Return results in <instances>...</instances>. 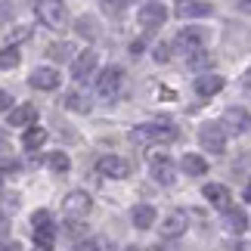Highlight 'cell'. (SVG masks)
Segmentation results:
<instances>
[{
    "instance_id": "6da1fadb",
    "label": "cell",
    "mask_w": 251,
    "mask_h": 251,
    "mask_svg": "<svg viewBox=\"0 0 251 251\" xmlns=\"http://www.w3.org/2000/svg\"><path fill=\"white\" fill-rule=\"evenodd\" d=\"M34 13H37V19H41L50 31H62L65 22H69V9H65L62 0H37Z\"/></svg>"
},
{
    "instance_id": "7a4b0ae2",
    "label": "cell",
    "mask_w": 251,
    "mask_h": 251,
    "mask_svg": "<svg viewBox=\"0 0 251 251\" xmlns=\"http://www.w3.org/2000/svg\"><path fill=\"white\" fill-rule=\"evenodd\" d=\"M171 140H177V130H174L168 121L133 127V143H143V146H152V143H171Z\"/></svg>"
},
{
    "instance_id": "3957f363",
    "label": "cell",
    "mask_w": 251,
    "mask_h": 251,
    "mask_svg": "<svg viewBox=\"0 0 251 251\" xmlns=\"http://www.w3.org/2000/svg\"><path fill=\"white\" fill-rule=\"evenodd\" d=\"M90 208H93V199L84 189H75L62 199V214H65V220H75V224H81L90 214Z\"/></svg>"
},
{
    "instance_id": "277c9868",
    "label": "cell",
    "mask_w": 251,
    "mask_h": 251,
    "mask_svg": "<svg viewBox=\"0 0 251 251\" xmlns=\"http://www.w3.org/2000/svg\"><path fill=\"white\" fill-rule=\"evenodd\" d=\"M137 22H140V28H146V31H155V28H161L168 22V6L161 3V0H149L137 13Z\"/></svg>"
},
{
    "instance_id": "5b68a950",
    "label": "cell",
    "mask_w": 251,
    "mask_h": 251,
    "mask_svg": "<svg viewBox=\"0 0 251 251\" xmlns=\"http://www.w3.org/2000/svg\"><path fill=\"white\" fill-rule=\"evenodd\" d=\"M199 143L205 152H214V155H220V152L226 149V137H224V127L220 124H201L199 127Z\"/></svg>"
},
{
    "instance_id": "8992f818",
    "label": "cell",
    "mask_w": 251,
    "mask_h": 251,
    "mask_svg": "<svg viewBox=\"0 0 251 251\" xmlns=\"http://www.w3.org/2000/svg\"><path fill=\"white\" fill-rule=\"evenodd\" d=\"M96 168H100L102 177H112V180H124V177H130V161L127 158H121V155H102L100 161H96Z\"/></svg>"
},
{
    "instance_id": "52a82bcc",
    "label": "cell",
    "mask_w": 251,
    "mask_h": 251,
    "mask_svg": "<svg viewBox=\"0 0 251 251\" xmlns=\"http://www.w3.org/2000/svg\"><path fill=\"white\" fill-rule=\"evenodd\" d=\"M208 37L211 34L205 31V28H183V31L177 34V47L186 50V56H196V53H201V47H205Z\"/></svg>"
},
{
    "instance_id": "ba28073f",
    "label": "cell",
    "mask_w": 251,
    "mask_h": 251,
    "mask_svg": "<svg viewBox=\"0 0 251 251\" xmlns=\"http://www.w3.org/2000/svg\"><path fill=\"white\" fill-rule=\"evenodd\" d=\"M121 81H124L121 69H105L100 75V81H96V93H100V100H115V96L121 93Z\"/></svg>"
},
{
    "instance_id": "9c48e42d",
    "label": "cell",
    "mask_w": 251,
    "mask_h": 251,
    "mask_svg": "<svg viewBox=\"0 0 251 251\" xmlns=\"http://www.w3.org/2000/svg\"><path fill=\"white\" fill-rule=\"evenodd\" d=\"M220 127H224L226 133H245V130H251V115L245 109H239V105H233V109L224 112Z\"/></svg>"
},
{
    "instance_id": "30bf717a",
    "label": "cell",
    "mask_w": 251,
    "mask_h": 251,
    "mask_svg": "<svg viewBox=\"0 0 251 251\" xmlns=\"http://www.w3.org/2000/svg\"><path fill=\"white\" fill-rule=\"evenodd\" d=\"M186 226H189L186 211H171V214L161 220V236H165V239H177V236L186 233Z\"/></svg>"
},
{
    "instance_id": "8fae6325",
    "label": "cell",
    "mask_w": 251,
    "mask_h": 251,
    "mask_svg": "<svg viewBox=\"0 0 251 251\" xmlns=\"http://www.w3.org/2000/svg\"><path fill=\"white\" fill-rule=\"evenodd\" d=\"M174 13L180 19H201V16H211V3H205V0H177Z\"/></svg>"
},
{
    "instance_id": "7c38bea8",
    "label": "cell",
    "mask_w": 251,
    "mask_h": 251,
    "mask_svg": "<svg viewBox=\"0 0 251 251\" xmlns=\"http://www.w3.org/2000/svg\"><path fill=\"white\" fill-rule=\"evenodd\" d=\"M152 177H155L161 186H174L177 174H174V165L168 155H152Z\"/></svg>"
},
{
    "instance_id": "4fadbf2b",
    "label": "cell",
    "mask_w": 251,
    "mask_h": 251,
    "mask_svg": "<svg viewBox=\"0 0 251 251\" xmlns=\"http://www.w3.org/2000/svg\"><path fill=\"white\" fill-rule=\"evenodd\" d=\"M31 87L34 90H56L59 87V72L56 69H37V72H31Z\"/></svg>"
},
{
    "instance_id": "5bb4252c",
    "label": "cell",
    "mask_w": 251,
    "mask_h": 251,
    "mask_svg": "<svg viewBox=\"0 0 251 251\" xmlns=\"http://www.w3.org/2000/svg\"><path fill=\"white\" fill-rule=\"evenodd\" d=\"M224 87H226V81L220 78V75H199L196 78V93L199 96H217Z\"/></svg>"
},
{
    "instance_id": "9a60e30c",
    "label": "cell",
    "mask_w": 251,
    "mask_h": 251,
    "mask_svg": "<svg viewBox=\"0 0 251 251\" xmlns=\"http://www.w3.org/2000/svg\"><path fill=\"white\" fill-rule=\"evenodd\" d=\"M201 192H205V199H208L214 208L229 211V189H226V186H220V183H208V186L201 189Z\"/></svg>"
},
{
    "instance_id": "2e32d148",
    "label": "cell",
    "mask_w": 251,
    "mask_h": 251,
    "mask_svg": "<svg viewBox=\"0 0 251 251\" xmlns=\"http://www.w3.org/2000/svg\"><path fill=\"white\" fill-rule=\"evenodd\" d=\"M93 69H96V53H93V50H84V53L78 56V62L72 65V75H75V81H84Z\"/></svg>"
},
{
    "instance_id": "e0dca14e",
    "label": "cell",
    "mask_w": 251,
    "mask_h": 251,
    "mask_svg": "<svg viewBox=\"0 0 251 251\" xmlns=\"http://www.w3.org/2000/svg\"><path fill=\"white\" fill-rule=\"evenodd\" d=\"M224 226L229 229V233H236V236H242L245 229H248V217L242 214L239 208H229L226 214H224Z\"/></svg>"
},
{
    "instance_id": "ac0fdd59",
    "label": "cell",
    "mask_w": 251,
    "mask_h": 251,
    "mask_svg": "<svg viewBox=\"0 0 251 251\" xmlns=\"http://www.w3.org/2000/svg\"><path fill=\"white\" fill-rule=\"evenodd\" d=\"M31 121H37V109L31 102H25V105H19V109L9 112V124H13V127H22V124H31Z\"/></svg>"
},
{
    "instance_id": "d6986e66",
    "label": "cell",
    "mask_w": 251,
    "mask_h": 251,
    "mask_svg": "<svg viewBox=\"0 0 251 251\" xmlns=\"http://www.w3.org/2000/svg\"><path fill=\"white\" fill-rule=\"evenodd\" d=\"M130 220H133L137 229H149L152 224H155V208H152V205H137L133 214H130Z\"/></svg>"
},
{
    "instance_id": "ffe728a7",
    "label": "cell",
    "mask_w": 251,
    "mask_h": 251,
    "mask_svg": "<svg viewBox=\"0 0 251 251\" xmlns=\"http://www.w3.org/2000/svg\"><path fill=\"white\" fill-rule=\"evenodd\" d=\"M180 168L189 174V177H201V174L208 171V161L201 158V155H192V152H186V155L180 158Z\"/></svg>"
},
{
    "instance_id": "44dd1931",
    "label": "cell",
    "mask_w": 251,
    "mask_h": 251,
    "mask_svg": "<svg viewBox=\"0 0 251 251\" xmlns=\"http://www.w3.org/2000/svg\"><path fill=\"white\" fill-rule=\"evenodd\" d=\"M34 245L41 248V251H53V245H56V226L34 229Z\"/></svg>"
},
{
    "instance_id": "7402d4cb",
    "label": "cell",
    "mask_w": 251,
    "mask_h": 251,
    "mask_svg": "<svg viewBox=\"0 0 251 251\" xmlns=\"http://www.w3.org/2000/svg\"><path fill=\"white\" fill-rule=\"evenodd\" d=\"M47 137H50L47 130H41V127H31V130H25V137H22V146H25L28 152H34V149H41L44 143H47Z\"/></svg>"
},
{
    "instance_id": "603a6c76",
    "label": "cell",
    "mask_w": 251,
    "mask_h": 251,
    "mask_svg": "<svg viewBox=\"0 0 251 251\" xmlns=\"http://www.w3.org/2000/svg\"><path fill=\"white\" fill-rule=\"evenodd\" d=\"M47 168H50L53 174H69L72 161H69L65 152H50V155H47Z\"/></svg>"
},
{
    "instance_id": "cb8c5ba5",
    "label": "cell",
    "mask_w": 251,
    "mask_h": 251,
    "mask_svg": "<svg viewBox=\"0 0 251 251\" xmlns=\"http://www.w3.org/2000/svg\"><path fill=\"white\" fill-rule=\"evenodd\" d=\"M75 31L81 37H100V25H96L93 16H81L78 22H75Z\"/></svg>"
},
{
    "instance_id": "d4e9b609",
    "label": "cell",
    "mask_w": 251,
    "mask_h": 251,
    "mask_svg": "<svg viewBox=\"0 0 251 251\" xmlns=\"http://www.w3.org/2000/svg\"><path fill=\"white\" fill-rule=\"evenodd\" d=\"M22 62V56H19L16 47H6V50H0V69L9 72V69H16V65Z\"/></svg>"
},
{
    "instance_id": "484cf974",
    "label": "cell",
    "mask_w": 251,
    "mask_h": 251,
    "mask_svg": "<svg viewBox=\"0 0 251 251\" xmlns=\"http://www.w3.org/2000/svg\"><path fill=\"white\" fill-rule=\"evenodd\" d=\"M65 109H75V112H90V100L84 93H69L65 96Z\"/></svg>"
},
{
    "instance_id": "4316f807",
    "label": "cell",
    "mask_w": 251,
    "mask_h": 251,
    "mask_svg": "<svg viewBox=\"0 0 251 251\" xmlns=\"http://www.w3.org/2000/svg\"><path fill=\"white\" fill-rule=\"evenodd\" d=\"M72 53H75V47H72L69 41H65V44L59 41V44H53L50 50H47V56H50V59H69Z\"/></svg>"
},
{
    "instance_id": "83f0119b",
    "label": "cell",
    "mask_w": 251,
    "mask_h": 251,
    "mask_svg": "<svg viewBox=\"0 0 251 251\" xmlns=\"http://www.w3.org/2000/svg\"><path fill=\"white\" fill-rule=\"evenodd\" d=\"M31 226H34V229H41V226H53V217H50V211H47V208L34 211V214H31Z\"/></svg>"
},
{
    "instance_id": "f1b7e54d",
    "label": "cell",
    "mask_w": 251,
    "mask_h": 251,
    "mask_svg": "<svg viewBox=\"0 0 251 251\" xmlns=\"http://www.w3.org/2000/svg\"><path fill=\"white\" fill-rule=\"evenodd\" d=\"M186 65H189V69H208L211 59L205 53H196V56H186Z\"/></svg>"
},
{
    "instance_id": "f546056e",
    "label": "cell",
    "mask_w": 251,
    "mask_h": 251,
    "mask_svg": "<svg viewBox=\"0 0 251 251\" xmlns=\"http://www.w3.org/2000/svg\"><path fill=\"white\" fill-rule=\"evenodd\" d=\"M72 251H100V242H96V239H78V242L72 245Z\"/></svg>"
},
{
    "instance_id": "4dcf8cb0",
    "label": "cell",
    "mask_w": 251,
    "mask_h": 251,
    "mask_svg": "<svg viewBox=\"0 0 251 251\" xmlns=\"http://www.w3.org/2000/svg\"><path fill=\"white\" fill-rule=\"evenodd\" d=\"M130 0H102V6H105V13H121L124 6H127Z\"/></svg>"
},
{
    "instance_id": "1f68e13d",
    "label": "cell",
    "mask_w": 251,
    "mask_h": 251,
    "mask_svg": "<svg viewBox=\"0 0 251 251\" xmlns=\"http://www.w3.org/2000/svg\"><path fill=\"white\" fill-rule=\"evenodd\" d=\"M155 59H158V62H168V59H171V47H168V44H158V47H155Z\"/></svg>"
},
{
    "instance_id": "d6a6232c",
    "label": "cell",
    "mask_w": 251,
    "mask_h": 251,
    "mask_svg": "<svg viewBox=\"0 0 251 251\" xmlns=\"http://www.w3.org/2000/svg\"><path fill=\"white\" fill-rule=\"evenodd\" d=\"M9 105H13V96H9L6 90H0V112H6Z\"/></svg>"
},
{
    "instance_id": "836d02e7",
    "label": "cell",
    "mask_w": 251,
    "mask_h": 251,
    "mask_svg": "<svg viewBox=\"0 0 251 251\" xmlns=\"http://www.w3.org/2000/svg\"><path fill=\"white\" fill-rule=\"evenodd\" d=\"M224 251H251V242H233V245L224 248Z\"/></svg>"
},
{
    "instance_id": "e575fe53",
    "label": "cell",
    "mask_w": 251,
    "mask_h": 251,
    "mask_svg": "<svg viewBox=\"0 0 251 251\" xmlns=\"http://www.w3.org/2000/svg\"><path fill=\"white\" fill-rule=\"evenodd\" d=\"M6 158H9V146H6L3 140H0V161H6Z\"/></svg>"
},
{
    "instance_id": "d590c367",
    "label": "cell",
    "mask_w": 251,
    "mask_h": 251,
    "mask_svg": "<svg viewBox=\"0 0 251 251\" xmlns=\"http://www.w3.org/2000/svg\"><path fill=\"white\" fill-rule=\"evenodd\" d=\"M158 100H177V93L174 90H158Z\"/></svg>"
},
{
    "instance_id": "8d00e7d4",
    "label": "cell",
    "mask_w": 251,
    "mask_h": 251,
    "mask_svg": "<svg viewBox=\"0 0 251 251\" xmlns=\"http://www.w3.org/2000/svg\"><path fill=\"white\" fill-rule=\"evenodd\" d=\"M6 19H9V6L0 3V22H6Z\"/></svg>"
},
{
    "instance_id": "74e56055",
    "label": "cell",
    "mask_w": 251,
    "mask_h": 251,
    "mask_svg": "<svg viewBox=\"0 0 251 251\" xmlns=\"http://www.w3.org/2000/svg\"><path fill=\"white\" fill-rule=\"evenodd\" d=\"M3 233H6V217L0 214V236H3Z\"/></svg>"
},
{
    "instance_id": "f35d334b",
    "label": "cell",
    "mask_w": 251,
    "mask_h": 251,
    "mask_svg": "<svg viewBox=\"0 0 251 251\" xmlns=\"http://www.w3.org/2000/svg\"><path fill=\"white\" fill-rule=\"evenodd\" d=\"M245 201H251V180H248V186H245Z\"/></svg>"
},
{
    "instance_id": "ab89813d",
    "label": "cell",
    "mask_w": 251,
    "mask_h": 251,
    "mask_svg": "<svg viewBox=\"0 0 251 251\" xmlns=\"http://www.w3.org/2000/svg\"><path fill=\"white\" fill-rule=\"evenodd\" d=\"M236 3H248V0H236Z\"/></svg>"
},
{
    "instance_id": "60d3db41",
    "label": "cell",
    "mask_w": 251,
    "mask_h": 251,
    "mask_svg": "<svg viewBox=\"0 0 251 251\" xmlns=\"http://www.w3.org/2000/svg\"><path fill=\"white\" fill-rule=\"evenodd\" d=\"M149 251H158V248H149Z\"/></svg>"
}]
</instances>
